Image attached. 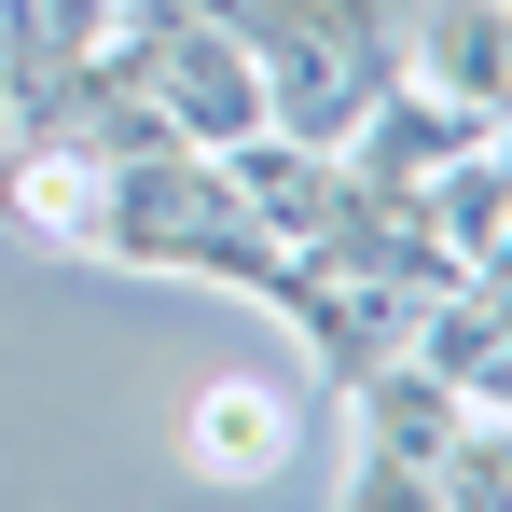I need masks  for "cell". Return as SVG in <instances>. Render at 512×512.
<instances>
[{"instance_id":"6da1fadb","label":"cell","mask_w":512,"mask_h":512,"mask_svg":"<svg viewBox=\"0 0 512 512\" xmlns=\"http://www.w3.org/2000/svg\"><path fill=\"white\" fill-rule=\"evenodd\" d=\"M194 471H222V485L291 471V402H277V388H208V402H194Z\"/></svg>"}]
</instances>
